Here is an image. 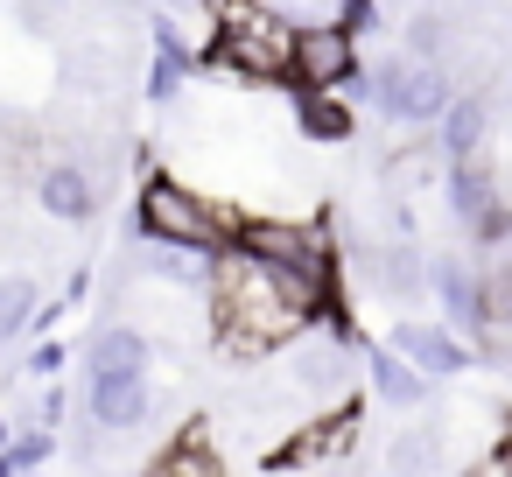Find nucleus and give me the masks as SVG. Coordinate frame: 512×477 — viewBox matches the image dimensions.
I'll list each match as a JSON object with an SVG mask.
<instances>
[{
    "label": "nucleus",
    "mask_w": 512,
    "mask_h": 477,
    "mask_svg": "<svg viewBox=\"0 0 512 477\" xmlns=\"http://www.w3.org/2000/svg\"><path fill=\"white\" fill-rule=\"evenodd\" d=\"M211 330L232 358H274V351H295L309 316L288 302V288L253 260V253H225L211 260Z\"/></svg>",
    "instance_id": "1"
},
{
    "label": "nucleus",
    "mask_w": 512,
    "mask_h": 477,
    "mask_svg": "<svg viewBox=\"0 0 512 477\" xmlns=\"http://www.w3.org/2000/svg\"><path fill=\"white\" fill-rule=\"evenodd\" d=\"M239 211H225L218 197L176 183V176H148L141 183V239L148 246H169V253H190V260H225L239 246Z\"/></svg>",
    "instance_id": "2"
},
{
    "label": "nucleus",
    "mask_w": 512,
    "mask_h": 477,
    "mask_svg": "<svg viewBox=\"0 0 512 477\" xmlns=\"http://www.w3.org/2000/svg\"><path fill=\"white\" fill-rule=\"evenodd\" d=\"M204 64L232 71L246 85H288V71H295V29L274 8H211Z\"/></svg>",
    "instance_id": "3"
},
{
    "label": "nucleus",
    "mask_w": 512,
    "mask_h": 477,
    "mask_svg": "<svg viewBox=\"0 0 512 477\" xmlns=\"http://www.w3.org/2000/svg\"><path fill=\"white\" fill-rule=\"evenodd\" d=\"M365 99H372L379 120H393V127H442V113L456 106L449 71L414 64V57H379V64L365 71Z\"/></svg>",
    "instance_id": "4"
},
{
    "label": "nucleus",
    "mask_w": 512,
    "mask_h": 477,
    "mask_svg": "<svg viewBox=\"0 0 512 477\" xmlns=\"http://www.w3.org/2000/svg\"><path fill=\"white\" fill-rule=\"evenodd\" d=\"M351 442H358V400H337L316 421H302L281 449H267V470H316V463L351 456Z\"/></svg>",
    "instance_id": "5"
},
{
    "label": "nucleus",
    "mask_w": 512,
    "mask_h": 477,
    "mask_svg": "<svg viewBox=\"0 0 512 477\" xmlns=\"http://www.w3.org/2000/svg\"><path fill=\"white\" fill-rule=\"evenodd\" d=\"M148 407H155L148 372H106V379H85V414H92V428H106V435H134V428L148 421Z\"/></svg>",
    "instance_id": "6"
},
{
    "label": "nucleus",
    "mask_w": 512,
    "mask_h": 477,
    "mask_svg": "<svg viewBox=\"0 0 512 477\" xmlns=\"http://www.w3.org/2000/svg\"><path fill=\"white\" fill-rule=\"evenodd\" d=\"M393 351H400L421 379H456V372H470V344H463L456 330H442V323H421V316H400V323H393Z\"/></svg>",
    "instance_id": "7"
},
{
    "label": "nucleus",
    "mask_w": 512,
    "mask_h": 477,
    "mask_svg": "<svg viewBox=\"0 0 512 477\" xmlns=\"http://www.w3.org/2000/svg\"><path fill=\"white\" fill-rule=\"evenodd\" d=\"M428 295L442 302V330H477L484 337V274L463 267L456 253L428 260Z\"/></svg>",
    "instance_id": "8"
},
{
    "label": "nucleus",
    "mask_w": 512,
    "mask_h": 477,
    "mask_svg": "<svg viewBox=\"0 0 512 477\" xmlns=\"http://www.w3.org/2000/svg\"><path fill=\"white\" fill-rule=\"evenodd\" d=\"M344 379H351V351H344V344H330V337H309V344H295V351H288V386H295V393H316V400H330ZM330 407H337V400H330Z\"/></svg>",
    "instance_id": "9"
},
{
    "label": "nucleus",
    "mask_w": 512,
    "mask_h": 477,
    "mask_svg": "<svg viewBox=\"0 0 512 477\" xmlns=\"http://www.w3.org/2000/svg\"><path fill=\"white\" fill-rule=\"evenodd\" d=\"M36 204H43L57 225H85V218L99 211V190H92V176H85L78 162H50V169L36 176Z\"/></svg>",
    "instance_id": "10"
},
{
    "label": "nucleus",
    "mask_w": 512,
    "mask_h": 477,
    "mask_svg": "<svg viewBox=\"0 0 512 477\" xmlns=\"http://www.w3.org/2000/svg\"><path fill=\"white\" fill-rule=\"evenodd\" d=\"M442 190H449V211H456L463 239H470V232H477V225H484V218L505 204V197H498V176H491L484 162H456V169L442 176Z\"/></svg>",
    "instance_id": "11"
},
{
    "label": "nucleus",
    "mask_w": 512,
    "mask_h": 477,
    "mask_svg": "<svg viewBox=\"0 0 512 477\" xmlns=\"http://www.w3.org/2000/svg\"><path fill=\"white\" fill-rule=\"evenodd\" d=\"M358 260L372 267V288L379 295H393V302H414L421 288H428V260L414 253V246H358Z\"/></svg>",
    "instance_id": "12"
},
{
    "label": "nucleus",
    "mask_w": 512,
    "mask_h": 477,
    "mask_svg": "<svg viewBox=\"0 0 512 477\" xmlns=\"http://www.w3.org/2000/svg\"><path fill=\"white\" fill-rule=\"evenodd\" d=\"M106 372H148V330L99 323L92 344H85V379H106Z\"/></svg>",
    "instance_id": "13"
},
{
    "label": "nucleus",
    "mask_w": 512,
    "mask_h": 477,
    "mask_svg": "<svg viewBox=\"0 0 512 477\" xmlns=\"http://www.w3.org/2000/svg\"><path fill=\"white\" fill-rule=\"evenodd\" d=\"M365 379H372V393H379L386 407H421V400H428V379H421L393 344H372V351H365Z\"/></svg>",
    "instance_id": "14"
},
{
    "label": "nucleus",
    "mask_w": 512,
    "mask_h": 477,
    "mask_svg": "<svg viewBox=\"0 0 512 477\" xmlns=\"http://www.w3.org/2000/svg\"><path fill=\"white\" fill-rule=\"evenodd\" d=\"M484 134H491V106L470 92V99H456L449 113H442V127H435V141H442V155H449V169L456 162H477V148H484Z\"/></svg>",
    "instance_id": "15"
},
{
    "label": "nucleus",
    "mask_w": 512,
    "mask_h": 477,
    "mask_svg": "<svg viewBox=\"0 0 512 477\" xmlns=\"http://www.w3.org/2000/svg\"><path fill=\"white\" fill-rule=\"evenodd\" d=\"M386 477H442V428H400L386 442Z\"/></svg>",
    "instance_id": "16"
},
{
    "label": "nucleus",
    "mask_w": 512,
    "mask_h": 477,
    "mask_svg": "<svg viewBox=\"0 0 512 477\" xmlns=\"http://www.w3.org/2000/svg\"><path fill=\"white\" fill-rule=\"evenodd\" d=\"M141 477H225V463H218V449H211V435L204 428H190V435H176Z\"/></svg>",
    "instance_id": "17"
},
{
    "label": "nucleus",
    "mask_w": 512,
    "mask_h": 477,
    "mask_svg": "<svg viewBox=\"0 0 512 477\" xmlns=\"http://www.w3.org/2000/svg\"><path fill=\"white\" fill-rule=\"evenodd\" d=\"M183 78H190V50L176 43V22L155 15V71H148V99L169 106V99L183 92Z\"/></svg>",
    "instance_id": "18"
},
{
    "label": "nucleus",
    "mask_w": 512,
    "mask_h": 477,
    "mask_svg": "<svg viewBox=\"0 0 512 477\" xmlns=\"http://www.w3.org/2000/svg\"><path fill=\"white\" fill-rule=\"evenodd\" d=\"M36 309H43V295H36L29 274H0V344H15L22 330H36Z\"/></svg>",
    "instance_id": "19"
},
{
    "label": "nucleus",
    "mask_w": 512,
    "mask_h": 477,
    "mask_svg": "<svg viewBox=\"0 0 512 477\" xmlns=\"http://www.w3.org/2000/svg\"><path fill=\"white\" fill-rule=\"evenodd\" d=\"M295 127L309 134V141H323V148H337V141H351V106L344 99H295Z\"/></svg>",
    "instance_id": "20"
},
{
    "label": "nucleus",
    "mask_w": 512,
    "mask_h": 477,
    "mask_svg": "<svg viewBox=\"0 0 512 477\" xmlns=\"http://www.w3.org/2000/svg\"><path fill=\"white\" fill-rule=\"evenodd\" d=\"M463 477H512V442H498V449H484L477 463H463Z\"/></svg>",
    "instance_id": "21"
},
{
    "label": "nucleus",
    "mask_w": 512,
    "mask_h": 477,
    "mask_svg": "<svg viewBox=\"0 0 512 477\" xmlns=\"http://www.w3.org/2000/svg\"><path fill=\"white\" fill-rule=\"evenodd\" d=\"M8 449H15V442H8V414H0V456H8Z\"/></svg>",
    "instance_id": "22"
},
{
    "label": "nucleus",
    "mask_w": 512,
    "mask_h": 477,
    "mask_svg": "<svg viewBox=\"0 0 512 477\" xmlns=\"http://www.w3.org/2000/svg\"><path fill=\"white\" fill-rule=\"evenodd\" d=\"M505 274H512V246H505Z\"/></svg>",
    "instance_id": "23"
}]
</instances>
